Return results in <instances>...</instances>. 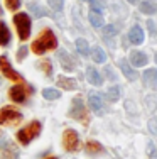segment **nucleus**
Listing matches in <instances>:
<instances>
[{
	"mask_svg": "<svg viewBox=\"0 0 157 159\" xmlns=\"http://www.w3.org/2000/svg\"><path fill=\"white\" fill-rule=\"evenodd\" d=\"M149 127H150L152 134H157V120L155 119H152L150 122H149Z\"/></svg>",
	"mask_w": 157,
	"mask_h": 159,
	"instance_id": "nucleus-33",
	"label": "nucleus"
},
{
	"mask_svg": "<svg viewBox=\"0 0 157 159\" xmlns=\"http://www.w3.org/2000/svg\"><path fill=\"white\" fill-rule=\"evenodd\" d=\"M29 9L32 10V14H34V17H42V16H44V10L41 9L39 5H36V3H31V5H29Z\"/></svg>",
	"mask_w": 157,
	"mask_h": 159,
	"instance_id": "nucleus-29",
	"label": "nucleus"
},
{
	"mask_svg": "<svg viewBox=\"0 0 157 159\" xmlns=\"http://www.w3.org/2000/svg\"><path fill=\"white\" fill-rule=\"evenodd\" d=\"M47 159H56V157H47Z\"/></svg>",
	"mask_w": 157,
	"mask_h": 159,
	"instance_id": "nucleus-36",
	"label": "nucleus"
},
{
	"mask_svg": "<svg viewBox=\"0 0 157 159\" xmlns=\"http://www.w3.org/2000/svg\"><path fill=\"white\" fill-rule=\"evenodd\" d=\"M34 92V88H31V86H25V85H15L12 86V88L9 90V97L12 98L14 102H17V103H22V102H25V98L27 95H31V93Z\"/></svg>",
	"mask_w": 157,
	"mask_h": 159,
	"instance_id": "nucleus-6",
	"label": "nucleus"
},
{
	"mask_svg": "<svg viewBox=\"0 0 157 159\" xmlns=\"http://www.w3.org/2000/svg\"><path fill=\"white\" fill-rule=\"evenodd\" d=\"M91 58H93V61H95V63H105V61H107V52H105L102 48H93Z\"/></svg>",
	"mask_w": 157,
	"mask_h": 159,
	"instance_id": "nucleus-20",
	"label": "nucleus"
},
{
	"mask_svg": "<svg viewBox=\"0 0 157 159\" xmlns=\"http://www.w3.org/2000/svg\"><path fill=\"white\" fill-rule=\"evenodd\" d=\"M56 48H58V39H56L54 32L51 29H44L31 46L32 52H36V54H44L46 51H51V49Z\"/></svg>",
	"mask_w": 157,
	"mask_h": 159,
	"instance_id": "nucleus-1",
	"label": "nucleus"
},
{
	"mask_svg": "<svg viewBox=\"0 0 157 159\" xmlns=\"http://www.w3.org/2000/svg\"><path fill=\"white\" fill-rule=\"evenodd\" d=\"M120 70L123 71V75H125L130 81H133V80L137 78V73L132 70V68H130V64L127 63V59H122V61H120Z\"/></svg>",
	"mask_w": 157,
	"mask_h": 159,
	"instance_id": "nucleus-18",
	"label": "nucleus"
},
{
	"mask_svg": "<svg viewBox=\"0 0 157 159\" xmlns=\"http://www.w3.org/2000/svg\"><path fill=\"white\" fill-rule=\"evenodd\" d=\"M127 2H129V3H139L140 0H127Z\"/></svg>",
	"mask_w": 157,
	"mask_h": 159,
	"instance_id": "nucleus-35",
	"label": "nucleus"
},
{
	"mask_svg": "<svg viewBox=\"0 0 157 159\" xmlns=\"http://www.w3.org/2000/svg\"><path fill=\"white\" fill-rule=\"evenodd\" d=\"M2 157L3 159H19L17 147L12 142H3L2 146Z\"/></svg>",
	"mask_w": 157,
	"mask_h": 159,
	"instance_id": "nucleus-10",
	"label": "nucleus"
},
{
	"mask_svg": "<svg viewBox=\"0 0 157 159\" xmlns=\"http://www.w3.org/2000/svg\"><path fill=\"white\" fill-rule=\"evenodd\" d=\"M89 22H91V25L93 27H103V17H102V14H98V12H89Z\"/></svg>",
	"mask_w": 157,
	"mask_h": 159,
	"instance_id": "nucleus-21",
	"label": "nucleus"
},
{
	"mask_svg": "<svg viewBox=\"0 0 157 159\" xmlns=\"http://www.w3.org/2000/svg\"><path fill=\"white\" fill-rule=\"evenodd\" d=\"M58 58H59V63L63 64V68H64L66 71H73L74 70V61L69 58V54L64 51V49H61V51L58 52Z\"/></svg>",
	"mask_w": 157,
	"mask_h": 159,
	"instance_id": "nucleus-13",
	"label": "nucleus"
},
{
	"mask_svg": "<svg viewBox=\"0 0 157 159\" xmlns=\"http://www.w3.org/2000/svg\"><path fill=\"white\" fill-rule=\"evenodd\" d=\"M86 80L91 85H95V86H100L103 83V80H102V76H100V73L95 70L93 66H88L86 68Z\"/></svg>",
	"mask_w": 157,
	"mask_h": 159,
	"instance_id": "nucleus-14",
	"label": "nucleus"
},
{
	"mask_svg": "<svg viewBox=\"0 0 157 159\" xmlns=\"http://www.w3.org/2000/svg\"><path fill=\"white\" fill-rule=\"evenodd\" d=\"M58 85L61 86V88H64V90H74L76 88V81L71 80V78H66V76H59L58 78Z\"/></svg>",
	"mask_w": 157,
	"mask_h": 159,
	"instance_id": "nucleus-19",
	"label": "nucleus"
},
{
	"mask_svg": "<svg viewBox=\"0 0 157 159\" xmlns=\"http://www.w3.org/2000/svg\"><path fill=\"white\" fill-rule=\"evenodd\" d=\"M83 2H89V0H83Z\"/></svg>",
	"mask_w": 157,
	"mask_h": 159,
	"instance_id": "nucleus-37",
	"label": "nucleus"
},
{
	"mask_svg": "<svg viewBox=\"0 0 157 159\" xmlns=\"http://www.w3.org/2000/svg\"><path fill=\"white\" fill-rule=\"evenodd\" d=\"M86 152H89V154H98V152H102V144H100V142H95V141H88V142H86Z\"/></svg>",
	"mask_w": 157,
	"mask_h": 159,
	"instance_id": "nucleus-24",
	"label": "nucleus"
},
{
	"mask_svg": "<svg viewBox=\"0 0 157 159\" xmlns=\"http://www.w3.org/2000/svg\"><path fill=\"white\" fill-rule=\"evenodd\" d=\"M0 71H2L3 75H5L7 80H12V81H19L22 83V78L20 75L17 73L15 70H14L12 66H10V61L7 59V56H0Z\"/></svg>",
	"mask_w": 157,
	"mask_h": 159,
	"instance_id": "nucleus-7",
	"label": "nucleus"
},
{
	"mask_svg": "<svg viewBox=\"0 0 157 159\" xmlns=\"http://www.w3.org/2000/svg\"><path fill=\"white\" fill-rule=\"evenodd\" d=\"M129 39H130L132 44H142L144 43V31H142V27L133 25V27L130 29V32H129Z\"/></svg>",
	"mask_w": 157,
	"mask_h": 159,
	"instance_id": "nucleus-12",
	"label": "nucleus"
},
{
	"mask_svg": "<svg viewBox=\"0 0 157 159\" xmlns=\"http://www.w3.org/2000/svg\"><path fill=\"white\" fill-rule=\"evenodd\" d=\"M107 98L110 102H117L118 98H120V86H111L107 92Z\"/></svg>",
	"mask_w": 157,
	"mask_h": 159,
	"instance_id": "nucleus-25",
	"label": "nucleus"
},
{
	"mask_svg": "<svg viewBox=\"0 0 157 159\" xmlns=\"http://www.w3.org/2000/svg\"><path fill=\"white\" fill-rule=\"evenodd\" d=\"M42 97L46 98V100H58V98L61 97V93H59L58 90H54V88H44L42 90Z\"/></svg>",
	"mask_w": 157,
	"mask_h": 159,
	"instance_id": "nucleus-23",
	"label": "nucleus"
},
{
	"mask_svg": "<svg viewBox=\"0 0 157 159\" xmlns=\"http://www.w3.org/2000/svg\"><path fill=\"white\" fill-rule=\"evenodd\" d=\"M63 146L66 151H76L80 146V137H78L76 130L73 129H66L64 134H63Z\"/></svg>",
	"mask_w": 157,
	"mask_h": 159,
	"instance_id": "nucleus-8",
	"label": "nucleus"
},
{
	"mask_svg": "<svg viewBox=\"0 0 157 159\" xmlns=\"http://www.w3.org/2000/svg\"><path fill=\"white\" fill-rule=\"evenodd\" d=\"M144 83L145 86L157 90V70H147L144 73Z\"/></svg>",
	"mask_w": 157,
	"mask_h": 159,
	"instance_id": "nucleus-15",
	"label": "nucleus"
},
{
	"mask_svg": "<svg viewBox=\"0 0 157 159\" xmlns=\"http://www.w3.org/2000/svg\"><path fill=\"white\" fill-rule=\"evenodd\" d=\"M103 34H105V37L115 36V34H117V27H115V25H107V27L103 29Z\"/></svg>",
	"mask_w": 157,
	"mask_h": 159,
	"instance_id": "nucleus-31",
	"label": "nucleus"
},
{
	"mask_svg": "<svg viewBox=\"0 0 157 159\" xmlns=\"http://www.w3.org/2000/svg\"><path fill=\"white\" fill-rule=\"evenodd\" d=\"M149 61V58H147V54H144L142 51H132L130 52V63L133 64V66H145Z\"/></svg>",
	"mask_w": 157,
	"mask_h": 159,
	"instance_id": "nucleus-11",
	"label": "nucleus"
},
{
	"mask_svg": "<svg viewBox=\"0 0 157 159\" xmlns=\"http://www.w3.org/2000/svg\"><path fill=\"white\" fill-rule=\"evenodd\" d=\"M0 83H2V78H0Z\"/></svg>",
	"mask_w": 157,
	"mask_h": 159,
	"instance_id": "nucleus-39",
	"label": "nucleus"
},
{
	"mask_svg": "<svg viewBox=\"0 0 157 159\" xmlns=\"http://www.w3.org/2000/svg\"><path fill=\"white\" fill-rule=\"evenodd\" d=\"M25 56H27V48H20V49H19V52H17V59H19V61H22Z\"/></svg>",
	"mask_w": 157,
	"mask_h": 159,
	"instance_id": "nucleus-32",
	"label": "nucleus"
},
{
	"mask_svg": "<svg viewBox=\"0 0 157 159\" xmlns=\"http://www.w3.org/2000/svg\"><path fill=\"white\" fill-rule=\"evenodd\" d=\"M69 117H73V119L80 120V122H83V124L88 122L86 107H85L81 98H74L73 100V105H71V110H69Z\"/></svg>",
	"mask_w": 157,
	"mask_h": 159,
	"instance_id": "nucleus-5",
	"label": "nucleus"
},
{
	"mask_svg": "<svg viewBox=\"0 0 157 159\" xmlns=\"http://www.w3.org/2000/svg\"><path fill=\"white\" fill-rule=\"evenodd\" d=\"M10 44V31L5 25V22L0 20V46H9Z\"/></svg>",
	"mask_w": 157,
	"mask_h": 159,
	"instance_id": "nucleus-16",
	"label": "nucleus"
},
{
	"mask_svg": "<svg viewBox=\"0 0 157 159\" xmlns=\"http://www.w3.org/2000/svg\"><path fill=\"white\" fill-rule=\"evenodd\" d=\"M149 154H154V144L149 142Z\"/></svg>",
	"mask_w": 157,
	"mask_h": 159,
	"instance_id": "nucleus-34",
	"label": "nucleus"
},
{
	"mask_svg": "<svg viewBox=\"0 0 157 159\" xmlns=\"http://www.w3.org/2000/svg\"><path fill=\"white\" fill-rule=\"evenodd\" d=\"M22 122V113L17 110L15 107H3L0 110V125H17V124Z\"/></svg>",
	"mask_w": 157,
	"mask_h": 159,
	"instance_id": "nucleus-3",
	"label": "nucleus"
},
{
	"mask_svg": "<svg viewBox=\"0 0 157 159\" xmlns=\"http://www.w3.org/2000/svg\"><path fill=\"white\" fill-rule=\"evenodd\" d=\"M39 134H41V122L34 120V122H31L29 125H25L24 129H20V130L17 132V139L20 144L25 146V144H29L32 139H36Z\"/></svg>",
	"mask_w": 157,
	"mask_h": 159,
	"instance_id": "nucleus-4",
	"label": "nucleus"
},
{
	"mask_svg": "<svg viewBox=\"0 0 157 159\" xmlns=\"http://www.w3.org/2000/svg\"><path fill=\"white\" fill-rule=\"evenodd\" d=\"M89 2H91V10L93 12H102V9H103V3L100 2V0H89Z\"/></svg>",
	"mask_w": 157,
	"mask_h": 159,
	"instance_id": "nucleus-30",
	"label": "nucleus"
},
{
	"mask_svg": "<svg viewBox=\"0 0 157 159\" xmlns=\"http://www.w3.org/2000/svg\"><path fill=\"white\" fill-rule=\"evenodd\" d=\"M140 12L147 14V16H152V14L157 12V3L152 2V0H145V2L140 3Z\"/></svg>",
	"mask_w": 157,
	"mask_h": 159,
	"instance_id": "nucleus-17",
	"label": "nucleus"
},
{
	"mask_svg": "<svg viewBox=\"0 0 157 159\" xmlns=\"http://www.w3.org/2000/svg\"><path fill=\"white\" fill-rule=\"evenodd\" d=\"M47 3H49V7L52 10H56V12H61L63 10V5H64V0H47Z\"/></svg>",
	"mask_w": 157,
	"mask_h": 159,
	"instance_id": "nucleus-27",
	"label": "nucleus"
},
{
	"mask_svg": "<svg viewBox=\"0 0 157 159\" xmlns=\"http://www.w3.org/2000/svg\"><path fill=\"white\" fill-rule=\"evenodd\" d=\"M88 103L91 107V110L95 113H103V100L98 93H89L88 97Z\"/></svg>",
	"mask_w": 157,
	"mask_h": 159,
	"instance_id": "nucleus-9",
	"label": "nucleus"
},
{
	"mask_svg": "<svg viewBox=\"0 0 157 159\" xmlns=\"http://www.w3.org/2000/svg\"><path fill=\"white\" fill-rule=\"evenodd\" d=\"M76 49L81 56H88L89 54V46L85 39H76Z\"/></svg>",
	"mask_w": 157,
	"mask_h": 159,
	"instance_id": "nucleus-22",
	"label": "nucleus"
},
{
	"mask_svg": "<svg viewBox=\"0 0 157 159\" xmlns=\"http://www.w3.org/2000/svg\"><path fill=\"white\" fill-rule=\"evenodd\" d=\"M155 63H157V56H155Z\"/></svg>",
	"mask_w": 157,
	"mask_h": 159,
	"instance_id": "nucleus-38",
	"label": "nucleus"
},
{
	"mask_svg": "<svg viewBox=\"0 0 157 159\" xmlns=\"http://www.w3.org/2000/svg\"><path fill=\"white\" fill-rule=\"evenodd\" d=\"M37 66H39V70L44 71L47 76L52 73V66H51V61H49V59H42V61H39V63H37Z\"/></svg>",
	"mask_w": 157,
	"mask_h": 159,
	"instance_id": "nucleus-26",
	"label": "nucleus"
},
{
	"mask_svg": "<svg viewBox=\"0 0 157 159\" xmlns=\"http://www.w3.org/2000/svg\"><path fill=\"white\" fill-rule=\"evenodd\" d=\"M14 24L17 27V34L20 41H27L29 36H31V19H29L27 14L19 12L14 16Z\"/></svg>",
	"mask_w": 157,
	"mask_h": 159,
	"instance_id": "nucleus-2",
	"label": "nucleus"
},
{
	"mask_svg": "<svg viewBox=\"0 0 157 159\" xmlns=\"http://www.w3.org/2000/svg\"><path fill=\"white\" fill-rule=\"evenodd\" d=\"M9 10H17L20 7V0H3Z\"/></svg>",
	"mask_w": 157,
	"mask_h": 159,
	"instance_id": "nucleus-28",
	"label": "nucleus"
}]
</instances>
